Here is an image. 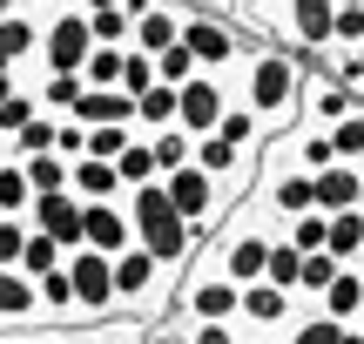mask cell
<instances>
[{
    "mask_svg": "<svg viewBox=\"0 0 364 344\" xmlns=\"http://www.w3.org/2000/svg\"><path fill=\"white\" fill-rule=\"evenodd\" d=\"M223 88H236V102L263 122V135H290V122L304 115V61L290 48H257L250 41Z\"/></svg>",
    "mask_w": 364,
    "mask_h": 344,
    "instance_id": "cell-1",
    "label": "cell"
},
{
    "mask_svg": "<svg viewBox=\"0 0 364 344\" xmlns=\"http://www.w3.org/2000/svg\"><path fill=\"white\" fill-rule=\"evenodd\" d=\"M297 277H304V250H297L290 237H277V243H270V270H263V284H277V291L297 297Z\"/></svg>",
    "mask_w": 364,
    "mask_h": 344,
    "instance_id": "cell-26",
    "label": "cell"
},
{
    "mask_svg": "<svg viewBox=\"0 0 364 344\" xmlns=\"http://www.w3.org/2000/svg\"><path fill=\"white\" fill-rule=\"evenodd\" d=\"M34 344H95V324L88 331H34Z\"/></svg>",
    "mask_w": 364,
    "mask_h": 344,
    "instance_id": "cell-41",
    "label": "cell"
},
{
    "mask_svg": "<svg viewBox=\"0 0 364 344\" xmlns=\"http://www.w3.org/2000/svg\"><path fill=\"white\" fill-rule=\"evenodd\" d=\"M122 61H129V48H95L88 68H81V81H88V88H122Z\"/></svg>",
    "mask_w": 364,
    "mask_h": 344,
    "instance_id": "cell-31",
    "label": "cell"
},
{
    "mask_svg": "<svg viewBox=\"0 0 364 344\" xmlns=\"http://www.w3.org/2000/svg\"><path fill=\"white\" fill-rule=\"evenodd\" d=\"M364 48V7H338V21H331V41L317 54L324 61H338V54H358Z\"/></svg>",
    "mask_w": 364,
    "mask_h": 344,
    "instance_id": "cell-24",
    "label": "cell"
},
{
    "mask_svg": "<svg viewBox=\"0 0 364 344\" xmlns=\"http://www.w3.org/2000/svg\"><path fill=\"white\" fill-rule=\"evenodd\" d=\"M338 7H364V0H338Z\"/></svg>",
    "mask_w": 364,
    "mask_h": 344,
    "instance_id": "cell-45",
    "label": "cell"
},
{
    "mask_svg": "<svg viewBox=\"0 0 364 344\" xmlns=\"http://www.w3.org/2000/svg\"><path fill=\"white\" fill-rule=\"evenodd\" d=\"M149 149H156V169L162 176H176V169H189V162H196V135H182V129L149 135Z\"/></svg>",
    "mask_w": 364,
    "mask_h": 344,
    "instance_id": "cell-28",
    "label": "cell"
},
{
    "mask_svg": "<svg viewBox=\"0 0 364 344\" xmlns=\"http://www.w3.org/2000/svg\"><path fill=\"white\" fill-rule=\"evenodd\" d=\"M358 210H364V203H358Z\"/></svg>",
    "mask_w": 364,
    "mask_h": 344,
    "instance_id": "cell-47",
    "label": "cell"
},
{
    "mask_svg": "<svg viewBox=\"0 0 364 344\" xmlns=\"http://www.w3.org/2000/svg\"><path fill=\"white\" fill-rule=\"evenodd\" d=\"M284 237L297 243L304 257H311V250H324V237H331V216H317V210H311V216H297V223H284Z\"/></svg>",
    "mask_w": 364,
    "mask_h": 344,
    "instance_id": "cell-36",
    "label": "cell"
},
{
    "mask_svg": "<svg viewBox=\"0 0 364 344\" xmlns=\"http://www.w3.org/2000/svg\"><path fill=\"white\" fill-rule=\"evenodd\" d=\"M149 88H156V61L129 48V61H122V95H135V102H142Z\"/></svg>",
    "mask_w": 364,
    "mask_h": 344,
    "instance_id": "cell-38",
    "label": "cell"
},
{
    "mask_svg": "<svg viewBox=\"0 0 364 344\" xmlns=\"http://www.w3.org/2000/svg\"><path fill=\"white\" fill-rule=\"evenodd\" d=\"M311 203H317V216L358 210V203H364V169H358V162H331L324 176H311Z\"/></svg>",
    "mask_w": 364,
    "mask_h": 344,
    "instance_id": "cell-13",
    "label": "cell"
},
{
    "mask_svg": "<svg viewBox=\"0 0 364 344\" xmlns=\"http://www.w3.org/2000/svg\"><path fill=\"white\" fill-rule=\"evenodd\" d=\"M331 21H338V0H284V14H277V27H284L290 48H324L331 41Z\"/></svg>",
    "mask_w": 364,
    "mask_h": 344,
    "instance_id": "cell-11",
    "label": "cell"
},
{
    "mask_svg": "<svg viewBox=\"0 0 364 344\" xmlns=\"http://www.w3.org/2000/svg\"><path fill=\"white\" fill-rule=\"evenodd\" d=\"M81 243L102 257H122L135 250V223H129V203H88L81 210Z\"/></svg>",
    "mask_w": 364,
    "mask_h": 344,
    "instance_id": "cell-9",
    "label": "cell"
},
{
    "mask_svg": "<svg viewBox=\"0 0 364 344\" xmlns=\"http://www.w3.org/2000/svg\"><path fill=\"white\" fill-rule=\"evenodd\" d=\"M54 156H61V162H81V156H88V129H81L75 115H61V129H54Z\"/></svg>",
    "mask_w": 364,
    "mask_h": 344,
    "instance_id": "cell-39",
    "label": "cell"
},
{
    "mask_svg": "<svg viewBox=\"0 0 364 344\" xmlns=\"http://www.w3.org/2000/svg\"><path fill=\"white\" fill-rule=\"evenodd\" d=\"M216 135H223V142H236V149H243V156H263V142H270V135H263V122L250 115L243 102H230V108H223Z\"/></svg>",
    "mask_w": 364,
    "mask_h": 344,
    "instance_id": "cell-19",
    "label": "cell"
},
{
    "mask_svg": "<svg viewBox=\"0 0 364 344\" xmlns=\"http://www.w3.org/2000/svg\"><path fill=\"white\" fill-rule=\"evenodd\" d=\"M331 149H338V162H358L364 169V108H351V115L331 129Z\"/></svg>",
    "mask_w": 364,
    "mask_h": 344,
    "instance_id": "cell-33",
    "label": "cell"
},
{
    "mask_svg": "<svg viewBox=\"0 0 364 344\" xmlns=\"http://www.w3.org/2000/svg\"><path fill=\"white\" fill-rule=\"evenodd\" d=\"M351 108H364V95H351L338 75H304V122L311 129H338Z\"/></svg>",
    "mask_w": 364,
    "mask_h": 344,
    "instance_id": "cell-12",
    "label": "cell"
},
{
    "mask_svg": "<svg viewBox=\"0 0 364 344\" xmlns=\"http://www.w3.org/2000/svg\"><path fill=\"white\" fill-rule=\"evenodd\" d=\"M88 34H95V48H129V41H135V14L129 7L88 14Z\"/></svg>",
    "mask_w": 364,
    "mask_h": 344,
    "instance_id": "cell-29",
    "label": "cell"
},
{
    "mask_svg": "<svg viewBox=\"0 0 364 344\" xmlns=\"http://www.w3.org/2000/svg\"><path fill=\"white\" fill-rule=\"evenodd\" d=\"M68 264V250H61V243H54V237H41V230H34V237H27V257H21V277H48V270H61Z\"/></svg>",
    "mask_w": 364,
    "mask_h": 344,
    "instance_id": "cell-30",
    "label": "cell"
},
{
    "mask_svg": "<svg viewBox=\"0 0 364 344\" xmlns=\"http://www.w3.org/2000/svg\"><path fill=\"white\" fill-rule=\"evenodd\" d=\"M88 14H108V7H129V0H81Z\"/></svg>",
    "mask_w": 364,
    "mask_h": 344,
    "instance_id": "cell-42",
    "label": "cell"
},
{
    "mask_svg": "<svg viewBox=\"0 0 364 344\" xmlns=\"http://www.w3.org/2000/svg\"><path fill=\"white\" fill-rule=\"evenodd\" d=\"M182 270H189V264H162V257L142 250V243L122 250L115 257V311H122V318H142V324H169Z\"/></svg>",
    "mask_w": 364,
    "mask_h": 344,
    "instance_id": "cell-2",
    "label": "cell"
},
{
    "mask_svg": "<svg viewBox=\"0 0 364 344\" xmlns=\"http://www.w3.org/2000/svg\"><path fill=\"white\" fill-rule=\"evenodd\" d=\"M182 344H257V338L243 324H196V331H182Z\"/></svg>",
    "mask_w": 364,
    "mask_h": 344,
    "instance_id": "cell-40",
    "label": "cell"
},
{
    "mask_svg": "<svg viewBox=\"0 0 364 344\" xmlns=\"http://www.w3.org/2000/svg\"><path fill=\"white\" fill-rule=\"evenodd\" d=\"M27 189H34V196H54V189H68V162L54 156H27Z\"/></svg>",
    "mask_w": 364,
    "mask_h": 344,
    "instance_id": "cell-32",
    "label": "cell"
},
{
    "mask_svg": "<svg viewBox=\"0 0 364 344\" xmlns=\"http://www.w3.org/2000/svg\"><path fill=\"white\" fill-rule=\"evenodd\" d=\"M196 75H203V68H196V54L182 48V41L169 54H156V81H162V88H182V81H196Z\"/></svg>",
    "mask_w": 364,
    "mask_h": 344,
    "instance_id": "cell-35",
    "label": "cell"
},
{
    "mask_svg": "<svg viewBox=\"0 0 364 344\" xmlns=\"http://www.w3.org/2000/svg\"><path fill=\"white\" fill-rule=\"evenodd\" d=\"M34 210V189H27V162L0 156V216H27Z\"/></svg>",
    "mask_w": 364,
    "mask_h": 344,
    "instance_id": "cell-22",
    "label": "cell"
},
{
    "mask_svg": "<svg viewBox=\"0 0 364 344\" xmlns=\"http://www.w3.org/2000/svg\"><path fill=\"white\" fill-rule=\"evenodd\" d=\"M135 129H142V135L176 129V88H162V81H156V88H149L142 102H135Z\"/></svg>",
    "mask_w": 364,
    "mask_h": 344,
    "instance_id": "cell-23",
    "label": "cell"
},
{
    "mask_svg": "<svg viewBox=\"0 0 364 344\" xmlns=\"http://www.w3.org/2000/svg\"><path fill=\"white\" fill-rule=\"evenodd\" d=\"M338 270H344V264H338L331 250H311V257H304V277H297V297H304V304H317V297L338 284Z\"/></svg>",
    "mask_w": 364,
    "mask_h": 344,
    "instance_id": "cell-27",
    "label": "cell"
},
{
    "mask_svg": "<svg viewBox=\"0 0 364 344\" xmlns=\"http://www.w3.org/2000/svg\"><path fill=\"white\" fill-rule=\"evenodd\" d=\"M0 344H34V338H27V331H0Z\"/></svg>",
    "mask_w": 364,
    "mask_h": 344,
    "instance_id": "cell-43",
    "label": "cell"
},
{
    "mask_svg": "<svg viewBox=\"0 0 364 344\" xmlns=\"http://www.w3.org/2000/svg\"><path fill=\"white\" fill-rule=\"evenodd\" d=\"M182 48L196 54V68H203V75H230V68L243 61L250 41L236 34L223 14H196V7H189V21H182Z\"/></svg>",
    "mask_w": 364,
    "mask_h": 344,
    "instance_id": "cell-4",
    "label": "cell"
},
{
    "mask_svg": "<svg viewBox=\"0 0 364 344\" xmlns=\"http://www.w3.org/2000/svg\"><path fill=\"white\" fill-rule=\"evenodd\" d=\"M182 21H189V7H182V0H149V7L135 14V41H129V48L156 61V54H169L176 41H182Z\"/></svg>",
    "mask_w": 364,
    "mask_h": 344,
    "instance_id": "cell-10",
    "label": "cell"
},
{
    "mask_svg": "<svg viewBox=\"0 0 364 344\" xmlns=\"http://www.w3.org/2000/svg\"><path fill=\"white\" fill-rule=\"evenodd\" d=\"M115 176H122V189H142V183H162V169H156V149H149V135H135V142L122 149Z\"/></svg>",
    "mask_w": 364,
    "mask_h": 344,
    "instance_id": "cell-21",
    "label": "cell"
},
{
    "mask_svg": "<svg viewBox=\"0 0 364 344\" xmlns=\"http://www.w3.org/2000/svg\"><path fill=\"white\" fill-rule=\"evenodd\" d=\"M81 210H88V203H81L75 189H54V196H34L27 223H34L41 237H54L61 250H88V243H81Z\"/></svg>",
    "mask_w": 364,
    "mask_h": 344,
    "instance_id": "cell-7",
    "label": "cell"
},
{
    "mask_svg": "<svg viewBox=\"0 0 364 344\" xmlns=\"http://www.w3.org/2000/svg\"><path fill=\"white\" fill-rule=\"evenodd\" d=\"M338 344H364V331H358V324H351V331H344V338H338Z\"/></svg>",
    "mask_w": 364,
    "mask_h": 344,
    "instance_id": "cell-44",
    "label": "cell"
},
{
    "mask_svg": "<svg viewBox=\"0 0 364 344\" xmlns=\"http://www.w3.org/2000/svg\"><path fill=\"white\" fill-rule=\"evenodd\" d=\"M75 122H81V129H135V95L88 88V95H81V108H75Z\"/></svg>",
    "mask_w": 364,
    "mask_h": 344,
    "instance_id": "cell-14",
    "label": "cell"
},
{
    "mask_svg": "<svg viewBox=\"0 0 364 344\" xmlns=\"http://www.w3.org/2000/svg\"><path fill=\"white\" fill-rule=\"evenodd\" d=\"M324 250L338 257V264H364V210H344V216H331V237H324Z\"/></svg>",
    "mask_w": 364,
    "mask_h": 344,
    "instance_id": "cell-20",
    "label": "cell"
},
{
    "mask_svg": "<svg viewBox=\"0 0 364 344\" xmlns=\"http://www.w3.org/2000/svg\"><path fill=\"white\" fill-rule=\"evenodd\" d=\"M358 331H364V318H358Z\"/></svg>",
    "mask_w": 364,
    "mask_h": 344,
    "instance_id": "cell-46",
    "label": "cell"
},
{
    "mask_svg": "<svg viewBox=\"0 0 364 344\" xmlns=\"http://www.w3.org/2000/svg\"><path fill=\"white\" fill-rule=\"evenodd\" d=\"M142 129H88V156L95 162H122V149L135 142Z\"/></svg>",
    "mask_w": 364,
    "mask_h": 344,
    "instance_id": "cell-37",
    "label": "cell"
},
{
    "mask_svg": "<svg viewBox=\"0 0 364 344\" xmlns=\"http://www.w3.org/2000/svg\"><path fill=\"white\" fill-rule=\"evenodd\" d=\"M344 331H351V324H338V318H324L317 304H304L297 318L284 324V344H338Z\"/></svg>",
    "mask_w": 364,
    "mask_h": 344,
    "instance_id": "cell-18",
    "label": "cell"
},
{
    "mask_svg": "<svg viewBox=\"0 0 364 344\" xmlns=\"http://www.w3.org/2000/svg\"><path fill=\"white\" fill-rule=\"evenodd\" d=\"M68 189H75L81 203H122V196H129L122 176H115V162H95V156L68 162Z\"/></svg>",
    "mask_w": 364,
    "mask_h": 344,
    "instance_id": "cell-15",
    "label": "cell"
},
{
    "mask_svg": "<svg viewBox=\"0 0 364 344\" xmlns=\"http://www.w3.org/2000/svg\"><path fill=\"white\" fill-rule=\"evenodd\" d=\"M81 95H88L81 75H41V108H48V115H75Z\"/></svg>",
    "mask_w": 364,
    "mask_h": 344,
    "instance_id": "cell-25",
    "label": "cell"
},
{
    "mask_svg": "<svg viewBox=\"0 0 364 344\" xmlns=\"http://www.w3.org/2000/svg\"><path fill=\"white\" fill-rule=\"evenodd\" d=\"M68 277H75V297H81V311H88V324L122 318V311H115V257H102V250H68Z\"/></svg>",
    "mask_w": 364,
    "mask_h": 344,
    "instance_id": "cell-5",
    "label": "cell"
},
{
    "mask_svg": "<svg viewBox=\"0 0 364 344\" xmlns=\"http://www.w3.org/2000/svg\"><path fill=\"white\" fill-rule=\"evenodd\" d=\"M317 311H324V318H338V324H358V318H364V264H344L338 284L317 297Z\"/></svg>",
    "mask_w": 364,
    "mask_h": 344,
    "instance_id": "cell-16",
    "label": "cell"
},
{
    "mask_svg": "<svg viewBox=\"0 0 364 344\" xmlns=\"http://www.w3.org/2000/svg\"><path fill=\"white\" fill-rule=\"evenodd\" d=\"M122 203H129V223H135V243H142V250H156L162 264H189V257H196V230L176 216V203H169L162 183L129 189Z\"/></svg>",
    "mask_w": 364,
    "mask_h": 344,
    "instance_id": "cell-3",
    "label": "cell"
},
{
    "mask_svg": "<svg viewBox=\"0 0 364 344\" xmlns=\"http://www.w3.org/2000/svg\"><path fill=\"white\" fill-rule=\"evenodd\" d=\"M290 156H297L304 176H324L331 162H338V149H331V129H311V122H297L290 129Z\"/></svg>",
    "mask_w": 364,
    "mask_h": 344,
    "instance_id": "cell-17",
    "label": "cell"
},
{
    "mask_svg": "<svg viewBox=\"0 0 364 344\" xmlns=\"http://www.w3.org/2000/svg\"><path fill=\"white\" fill-rule=\"evenodd\" d=\"M27 237H34V223H27V216H0V270H21Z\"/></svg>",
    "mask_w": 364,
    "mask_h": 344,
    "instance_id": "cell-34",
    "label": "cell"
},
{
    "mask_svg": "<svg viewBox=\"0 0 364 344\" xmlns=\"http://www.w3.org/2000/svg\"><path fill=\"white\" fill-rule=\"evenodd\" d=\"M236 95L223 88V75H196V81H182L176 88V129L182 135H216V122H223V108H230Z\"/></svg>",
    "mask_w": 364,
    "mask_h": 344,
    "instance_id": "cell-6",
    "label": "cell"
},
{
    "mask_svg": "<svg viewBox=\"0 0 364 344\" xmlns=\"http://www.w3.org/2000/svg\"><path fill=\"white\" fill-rule=\"evenodd\" d=\"M297 311H304V297L277 291V284H243V311H236V324H243L250 338H263V331H284Z\"/></svg>",
    "mask_w": 364,
    "mask_h": 344,
    "instance_id": "cell-8",
    "label": "cell"
}]
</instances>
